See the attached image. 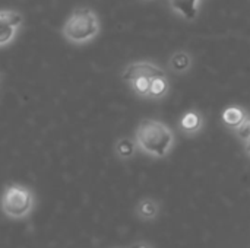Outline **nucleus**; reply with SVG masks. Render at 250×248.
<instances>
[{
	"label": "nucleus",
	"instance_id": "obj_1",
	"mask_svg": "<svg viewBox=\"0 0 250 248\" xmlns=\"http://www.w3.org/2000/svg\"><path fill=\"white\" fill-rule=\"evenodd\" d=\"M173 133L161 121L145 118L136 130V143L148 155L163 158L173 146Z\"/></svg>",
	"mask_w": 250,
	"mask_h": 248
},
{
	"label": "nucleus",
	"instance_id": "obj_2",
	"mask_svg": "<svg viewBox=\"0 0 250 248\" xmlns=\"http://www.w3.org/2000/svg\"><path fill=\"white\" fill-rule=\"evenodd\" d=\"M100 31V20L97 13L89 7H78L64 22L63 37L73 44H83L97 37Z\"/></svg>",
	"mask_w": 250,
	"mask_h": 248
},
{
	"label": "nucleus",
	"instance_id": "obj_3",
	"mask_svg": "<svg viewBox=\"0 0 250 248\" xmlns=\"http://www.w3.org/2000/svg\"><path fill=\"white\" fill-rule=\"evenodd\" d=\"M32 191L21 184H7L1 194V212L9 219H25L34 210Z\"/></svg>",
	"mask_w": 250,
	"mask_h": 248
},
{
	"label": "nucleus",
	"instance_id": "obj_4",
	"mask_svg": "<svg viewBox=\"0 0 250 248\" xmlns=\"http://www.w3.org/2000/svg\"><path fill=\"white\" fill-rule=\"evenodd\" d=\"M22 20V15L15 10H0V47L13 41Z\"/></svg>",
	"mask_w": 250,
	"mask_h": 248
},
{
	"label": "nucleus",
	"instance_id": "obj_5",
	"mask_svg": "<svg viewBox=\"0 0 250 248\" xmlns=\"http://www.w3.org/2000/svg\"><path fill=\"white\" fill-rule=\"evenodd\" d=\"M158 76H166V72L152 64V63H146V61H139V63H132L129 64L122 77L125 82H132L133 79L136 77H148V79H154V77H158Z\"/></svg>",
	"mask_w": 250,
	"mask_h": 248
},
{
	"label": "nucleus",
	"instance_id": "obj_6",
	"mask_svg": "<svg viewBox=\"0 0 250 248\" xmlns=\"http://www.w3.org/2000/svg\"><path fill=\"white\" fill-rule=\"evenodd\" d=\"M174 12L182 15L188 20H193L198 15L199 0H168Z\"/></svg>",
	"mask_w": 250,
	"mask_h": 248
},
{
	"label": "nucleus",
	"instance_id": "obj_7",
	"mask_svg": "<svg viewBox=\"0 0 250 248\" xmlns=\"http://www.w3.org/2000/svg\"><path fill=\"white\" fill-rule=\"evenodd\" d=\"M160 213V205L152 199H142L136 205V215L142 221H152Z\"/></svg>",
	"mask_w": 250,
	"mask_h": 248
},
{
	"label": "nucleus",
	"instance_id": "obj_8",
	"mask_svg": "<svg viewBox=\"0 0 250 248\" xmlns=\"http://www.w3.org/2000/svg\"><path fill=\"white\" fill-rule=\"evenodd\" d=\"M246 117H248L246 111L239 107H229L223 111V115H221L224 124L231 129H237L245 121Z\"/></svg>",
	"mask_w": 250,
	"mask_h": 248
},
{
	"label": "nucleus",
	"instance_id": "obj_9",
	"mask_svg": "<svg viewBox=\"0 0 250 248\" xmlns=\"http://www.w3.org/2000/svg\"><path fill=\"white\" fill-rule=\"evenodd\" d=\"M180 126H182V129L185 132L195 133V132H198L202 127V117L198 113H195V111H189V113H186L182 117Z\"/></svg>",
	"mask_w": 250,
	"mask_h": 248
},
{
	"label": "nucleus",
	"instance_id": "obj_10",
	"mask_svg": "<svg viewBox=\"0 0 250 248\" xmlns=\"http://www.w3.org/2000/svg\"><path fill=\"white\" fill-rule=\"evenodd\" d=\"M135 151H136V143L129 137H122L116 143V152H117L119 158H122V159L132 158L135 155Z\"/></svg>",
	"mask_w": 250,
	"mask_h": 248
},
{
	"label": "nucleus",
	"instance_id": "obj_11",
	"mask_svg": "<svg viewBox=\"0 0 250 248\" xmlns=\"http://www.w3.org/2000/svg\"><path fill=\"white\" fill-rule=\"evenodd\" d=\"M168 91V82L166 76H158L151 79V86H149V95L152 98H161L167 94Z\"/></svg>",
	"mask_w": 250,
	"mask_h": 248
},
{
	"label": "nucleus",
	"instance_id": "obj_12",
	"mask_svg": "<svg viewBox=\"0 0 250 248\" xmlns=\"http://www.w3.org/2000/svg\"><path fill=\"white\" fill-rule=\"evenodd\" d=\"M171 67L176 72H185L190 67V57L186 53H176L171 57Z\"/></svg>",
	"mask_w": 250,
	"mask_h": 248
},
{
	"label": "nucleus",
	"instance_id": "obj_13",
	"mask_svg": "<svg viewBox=\"0 0 250 248\" xmlns=\"http://www.w3.org/2000/svg\"><path fill=\"white\" fill-rule=\"evenodd\" d=\"M132 88L133 91L141 95V96H148L149 95V86H151V79L148 77H136L132 82Z\"/></svg>",
	"mask_w": 250,
	"mask_h": 248
},
{
	"label": "nucleus",
	"instance_id": "obj_14",
	"mask_svg": "<svg viewBox=\"0 0 250 248\" xmlns=\"http://www.w3.org/2000/svg\"><path fill=\"white\" fill-rule=\"evenodd\" d=\"M237 130V134L242 137V139H249L250 137V115H248L246 118H245V121L236 129Z\"/></svg>",
	"mask_w": 250,
	"mask_h": 248
},
{
	"label": "nucleus",
	"instance_id": "obj_15",
	"mask_svg": "<svg viewBox=\"0 0 250 248\" xmlns=\"http://www.w3.org/2000/svg\"><path fill=\"white\" fill-rule=\"evenodd\" d=\"M130 248H152L148 243L145 241H139V243H135L133 246H130Z\"/></svg>",
	"mask_w": 250,
	"mask_h": 248
},
{
	"label": "nucleus",
	"instance_id": "obj_16",
	"mask_svg": "<svg viewBox=\"0 0 250 248\" xmlns=\"http://www.w3.org/2000/svg\"><path fill=\"white\" fill-rule=\"evenodd\" d=\"M246 152L250 155V137L249 139H246Z\"/></svg>",
	"mask_w": 250,
	"mask_h": 248
},
{
	"label": "nucleus",
	"instance_id": "obj_17",
	"mask_svg": "<svg viewBox=\"0 0 250 248\" xmlns=\"http://www.w3.org/2000/svg\"><path fill=\"white\" fill-rule=\"evenodd\" d=\"M0 82H1V75H0Z\"/></svg>",
	"mask_w": 250,
	"mask_h": 248
}]
</instances>
